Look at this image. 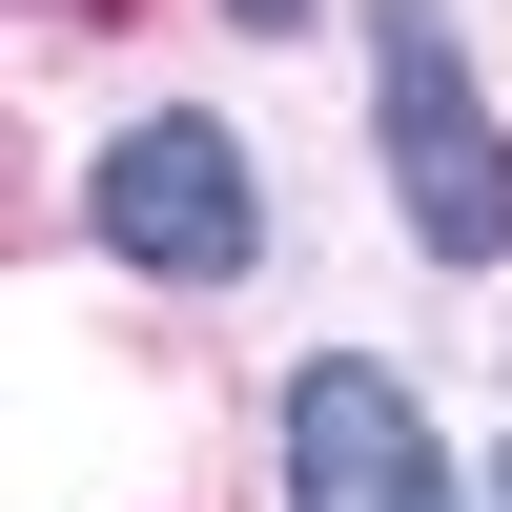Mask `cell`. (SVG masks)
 Returning <instances> with one entry per match:
<instances>
[{
  "instance_id": "cell-1",
  "label": "cell",
  "mask_w": 512,
  "mask_h": 512,
  "mask_svg": "<svg viewBox=\"0 0 512 512\" xmlns=\"http://www.w3.org/2000/svg\"><path fill=\"white\" fill-rule=\"evenodd\" d=\"M390 185H410V246H451V267H492L512 246V144L472 103V62H451V0H390Z\"/></svg>"
},
{
  "instance_id": "cell-3",
  "label": "cell",
  "mask_w": 512,
  "mask_h": 512,
  "mask_svg": "<svg viewBox=\"0 0 512 512\" xmlns=\"http://www.w3.org/2000/svg\"><path fill=\"white\" fill-rule=\"evenodd\" d=\"M287 512H451L431 410H410L390 369H308V390H287Z\"/></svg>"
},
{
  "instance_id": "cell-2",
  "label": "cell",
  "mask_w": 512,
  "mask_h": 512,
  "mask_svg": "<svg viewBox=\"0 0 512 512\" xmlns=\"http://www.w3.org/2000/svg\"><path fill=\"white\" fill-rule=\"evenodd\" d=\"M103 246H123V267H164V287H226L246 246H267L246 144H226V123H185V103L123 123V144H103Z\"/></svg>"
}]
</instances>
